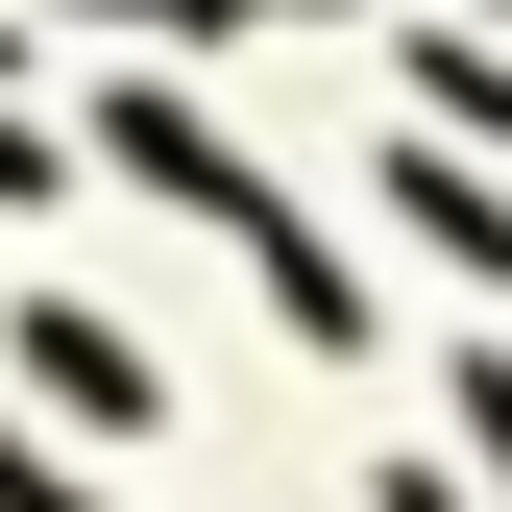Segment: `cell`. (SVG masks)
I'll use <instances>...</instances> for the list:
<instances>
[{
	"label": "cell",
	"instance_id": "cell-1",
	"mask_svg": "<svg viewBox=\"0 0 512 512\" xmlns=\"http://www.w3.org/2000/svg\"><path fill=\"white\" fill-rule=\"evenodd\" d=\"M25 366H49V415H74V439H147V391H171L122 317H25Z\"/></svg>",
	"mask_w": 512,
	"mask_h": 512
}]
</instances>
